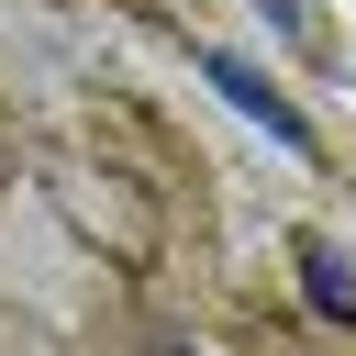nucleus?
Segmentation results:
<instances>
[{"label": "nucleus", "mask_w": 356, "mask_h": 356, "mask_svg": "<svg viewBox=\"0 0 356 356\" xmlns=\"http://www.w3.org/2000/svg\"><path fill=\"white\" fill-rule=\"evenodd\" d=\"M200 78H211V89H222V100H234L245 122H267V134H278L289 156H312V122H300V111H289V89H267V78L245 67V56H222V44H200Z\"/></svg>", "instance_id": "obj_1"}, {"label": "nucleus", "mask_w": 356, "mask_h": 356, "mask_svg": "<svg viewBox=\"0 0 356 356\" xmlns=\"http://www.w3.org/2000/svg\"><path fill=\"white\" fill-rule=\"evenodd\" d=\"M300 289H312V312H334V323H356V267H345V256H334L323 234L300 245Z\"/></svg>", "instance_id": "obj_2"}, {"label": "nucleus", "mask_w": 356, "mask_h": 356, "mask_svg": "<svg viewBox=\"0 0 356 356\" xmlns=\"http://www.w3.org/2000/svg\"><path fill=\"white\" fill-rule=\"evenodd\" d=\"M256 22H278V33H312V11H300V0H256Z\"/></svg>", "instance_id": "obj_3"}]
</instances>
